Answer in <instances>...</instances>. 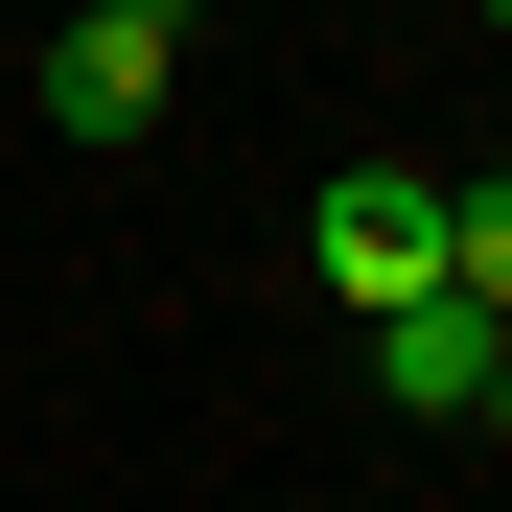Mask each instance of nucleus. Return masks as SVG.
<instances>
[{"instance_id": "1", "label": "nucleus", "mask_w": 512, "mask_h": 512, "mask_svg": "<svg viewBox=\"0 0 512 512\" xmlns=\"http://www.w3.org/2000/svg\"><path fill=\"white\" fill-rule=\"evenodd\" d=\"M373 396H396V419H443V443H489V419H512V326H489L466 280L373 303Z\"/></svg>"}, {"instance_id": "2", "label": "nucleus", "mask_w": 512, "mask_h": 512, "mask_svg": "<svg viewBox=\"0 0 512 512\" xmlns=\"http://www.w3.org/2000/svg\"><path fill=\"white\" fill-rule=\"evenodd\" d=\"M163 94H187V47H163L140 0H94V24L47 47V140H94V163H117V140H163Z\"/></svg>"}, {"instance_id": "3", "label": "nucleus", "mask_w": 512, "mask_h": 512, "mask_svg": "<svg viewBox=\"0 0 512 512\" xmlns=\"http://www.w3.org/2000/svg\"><path fill=\"white\" fill-rule=\"evenodd\" d=\"M326 280H350V326L419 303L443 280V187H419V163H350V187H326Z\"/></svg>"}]
</instances>
